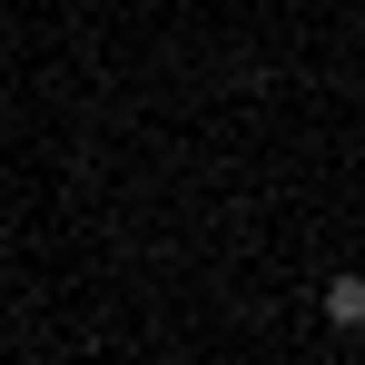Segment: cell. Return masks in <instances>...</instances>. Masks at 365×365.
Segmentation results:
<instances>
[{"instance_id":"1","label":"cell","mask_w":365,"mask_h":365,"mask_svg":"<svg viewBox=\"0 0 365 365\" xmlns=\"http://www.w3.org/2000/svg\"><path fill=\"white\" fill-rule=\"evenodd\" d=\"M326 326H336V336L365 326V277H326Z\"/></svg>"}]
</instances>
